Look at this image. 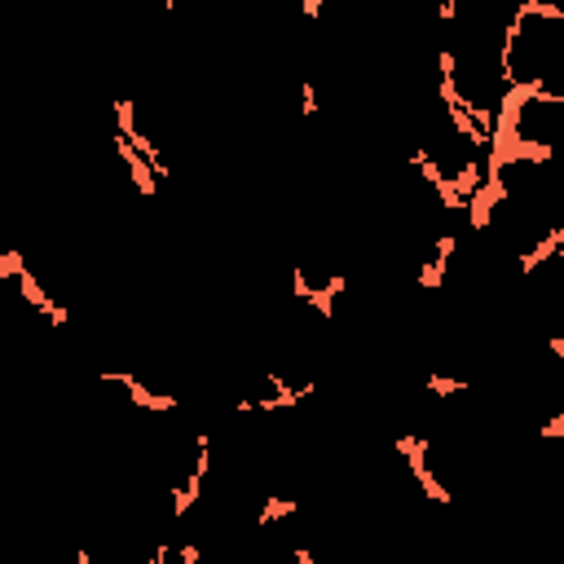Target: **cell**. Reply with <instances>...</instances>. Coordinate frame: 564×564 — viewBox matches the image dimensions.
<instances>
[{"mask_svg": "<svg viewBox=\"0 0 564 564\" xmlns=\"http://www.w3.org/2000/svg\"><path fill=\"white\" fill-rule=\"evenodd\" d=\"M507 79L516 93L564 97V9L555 0H524L507 31Z\"/></svg>", "mask_w": 564, "mask_h": 564, "instance_id": "1", "label": "cell"}, {"mask_svg": "<svg viewBox=\"0 0 564 564\" xmlns=\"http://www.w3.org/2000/svg\"><path fill=\"white\" fill-rule=\"evenodd\" d=\"M476 229L502 260H511L520 269H529L538 256H546L555 242H564L538 207L507 198V194H494V189H485L476 198Z\"/></svg>", "mask_w": 564, "mask_h": 564, "instance_id": "2", "label": "cell"}, {"mask_svg": "<svg viewBox=\"0 0 564 564\" xmlns=\"http://www.w3.org/2000/svg\"><path fill=\"white\" fill-rule=\"evenodd\" d=\"M494 150L555 154L564 150V97L551 93H516L498 119Z\"/></svg>", "mask_w": 564, "mask_h": 564, "instance_id": "3", "label": "cell"}, {"mask_svg": "<svg viewBox=\"0 0 564 564\" xmlns=\"http://www.w3.org/2000/svg\"><path fill=\"white\" fill-rule=\"evenodd\" d=\"M555 344H560V352H564V335H560V339H555Z\"/></svg>", "mask_w": 564, "mask_h": 564, "instance_id": "4", "label": "cell"}]
</instances>
